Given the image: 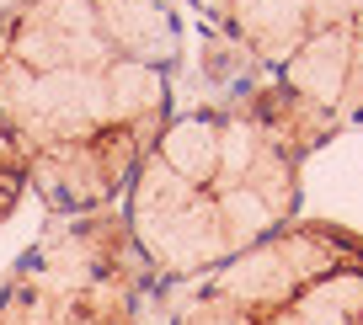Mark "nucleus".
Segmentation results:
<instances>
[{"label":"nucleus","mask_w":363,"mask_h":325,"mask_svg":"<svg viewBox=\"0 0 363 325\" xmlns=\"http://www.w3.org/2000/svg\"><path fill=\"white\" fill-rule=\"evenodd\" d=\"M177 54L171 0H11L0 11V123L59 219L123 203L171 118Z\"/></svg>","instance_id":"nucleus-1"},{"label":"nucleus","mask_w":363,"mask_h":325,"mask_svg":"<svg viewBox=\"0 0 363 325\" xmlns=\"http://www.w3.org/2000/svg\"><path fill=\"white\" fill-rule=\"evenodd\" d=\"M337 128V118L278 75L240 80L230 96L171 113L118 203L150 283H198L294 224L305 160Z\"/></svg>","instance_id":"nucleus-2"},{"label":"nucleus","mask_w":363,"mask_h":325,"mask_svg":"<svg viewBox=\"0 0 363 325\" xmlns=\"http://www.w3.org/2000/svg\"><path fill=\"white\" fill-rule=\"evenodd\" d=\"M171 325H363V235L294 219L198 278Z\"/></svg>","instance_id":"nucleus-3"},{"label":"nucleus","mask_w":363,"mask_h":325,"mask_svg":"<svg viewBox=\"0 0 363 325\" xmlns=\"http://www.w3.org/2000/svg\"><path fill=\"white\" fill-rule=\"evenodd\" d=\"M145 288L123 208L65 213L0 278V325H139Z\"/></svg>","instance_id":"nucleus-4"},{"label":"nucleus","mask_w":363,"mask_h":325,"mask_svg":"<svg viewBox=\"0 0 363 325\" xmlns=\"http://www.w3.org/2000/svg\"><path fill=\"white\" fill-rule=\"evenodd\" d=\"M22 192H33V187H27V155L16 149L11 128L0 123V224H6V219L16 213Z\"/></svg>","instance_id":"nucleus-5"},{"label":"nucleus","mask_w":363,"mask_h":325,"mask_svg":"<svg viewBox=\"0 0 363 325\" xmlns=\"http://www.w3.org/2000/svg\"><path fill=\"white\" fill-rule=\"evenodd\" d=\"M347 38V91H342V118H358L363 123V6L342 22Z\"/></svg>","instance_id":"nucleus-6"}]
</instances>
